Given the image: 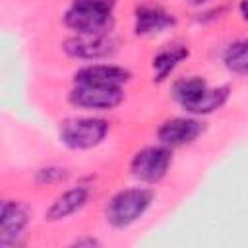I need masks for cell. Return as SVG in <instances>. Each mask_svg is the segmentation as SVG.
I'll return each instance as SVG.
<instances>
[{
	"label": "cell",
	"instance_id": "obj_17",
	"mask_svg": "<svg viewBox=\"0 0 248 248\" xmlns=\"http://www.w3.org/2000/svg\"><path fill=\"white\" fill-rule=\"evenodd\" d=\"M72 246H78V248H81V246L93 248V246H101V242H99L97 238H93V236H81V238H76V240L72 242Z\"/></svg>",
	"mask_w": 248,
	"mask_h": 248
},
{
	"label": "cell",
	"instance_id": "obj_14",
	"mask_svg": "<svg viewBox=\"0 0 248 248\" xmlns=\"http://www.w3.org/2000/svg\"><path fill=\"white\" fill-rule=\"evenodd\" d=\"M207 81L202 78V76H186V78H180L172 83V97L174 101L186 108L188 105H192L205 89H207Z\"/></svg>",
	"mask_w": 248,
	"mask_h": 248
},
{
	"label": "cell",
	"instance_id": "obj_2",
	"mask_svg": "<svg viewBox=\"0 0 248 248\" xmlns=\"http://www.w3.org/2000/svg\"><path fill=\"white\" fill-rule=\"evenodd\" d=\"M153 190L147 186H132L118 190L105 207L107 223L114 229H126L140 221L153 203Z\"/></svg>",
	"mask_w": 248,
	"mask_h": 248
},
{
	"label": "cell",
	"instance_id": "obj_10",
	"mask_svg": "<svg viewBox=\"0 0 248 248\" xmlns=\"http://www.w3.org/2000/svg\"><path fill=\"white\" fill-rule=\"evenodd\" d=\"M132 72L124 66L118 64H87L81 66L79 70H76L74 74V83H97V85H124L126 81H130Z\"/></svg>",
	"mask_w": 248,
	"mask_h": 248
},
{
	"label": "cell",
	"instance_id": "obj_15",
	"mask_svg": "<svg viewBox=\"0 0 248 248\" xmlns=\"http://www.w3.org/2000/svg\"><path fill=\"white\" fill-rule=\"evenodd\" d=\"M223 64L231 74L246 76V72H248V41L236 39L231 45H227V48L223 52Z\"/></svg>",
	"mask_w": 248,
	"mask_h": 248
},
{
	"label": "cell",
	"instance_id": "obj_8",
	"mask_svg": "<svg viewBox=\"0 0 248 248\" xmlns=\"http://www.w3.org/2000/svg\"><path fill=\"white\" fill-rule=\"evenodd\" d=\"M176 25L174 14L161 6L141 4L134 10V33L138 37H155Z\"/></svg>",
	"mask_w": 248,
	"mask_h": 248
},
{
	"label": "cell",
	"instance_id": "obj_6",
	"mask_svg": "<svg viewBox=\"0 0 248 248\" xmlns=\"http://www.w3.org/2000/svg\"><path fill=\"white\" fill-rule=\"evenodd\" d=\"M62 50L66 56L74 60L97 62V60H107L114 56L118 50V43L110 33L108 35H78L76 33L64 39Z\"/></svg>",
	"mask_w": 248,
	"mask_h": 248
},
{
	"label": "cell",
	"instance_id": "obj_9",
	"mask_svg": "<svg viewBox=\"0 0 248 248\" xmlns=\"http://www.w3.org/2000/svg\"><path fill=\"white\" fill-rule=\"evenodd\" d=\"M29 211L19 202H0V246H14L19 242L29 225Z\"/></svg>",
	"mask_w": 248,
	"mask_h": 248
},
{
	"label": "cell",
	"instance_id": "obj_1",
	"mask_svg": "<svg viewBox=\"0 0 248 248\" xmlns=\"http://www.w3.org/2000/svg\"><path fill=\"white\" fill-rule=\"evenodd\" d=\"M116 0H72L62 19L78 35H108L114 29Z\"/></svg>",
	"mask_w": 248,
	"mask_h": 248
},
{
	"label": "cell",
	"instance_id": "obj_16",
	"mask_svg": "<svg viewBox=\"0 0 248 248\" xmlns=\"http://www.w3.org/2000/svg\"><path fill=\"white\" fill-rule=\"evenodd\" d=\"M68 176H70L68 169L52 165V167L39 169L37 174H35V180H37V184H60V182L68 180Z\"/></svg>",
	"mask_w": 248,
	"mask_h": 248
},
{
	"label": "cell",
	"instance_id": "obj_4",
	"mask_svg": "<svg viewBox=\"0 0 248 248\" xmlns=\"http://www.w3.org/2000/svg\"><path fill=\"white\" fill-rule=\"evenodd\" d=\"M172 165V149L157 143L145 145L138 149L130 161V172L141 184H157L161 182Z\"/></svg>",
	"mask_w": 248,
	"mask_h": 248
},
{
	"label": "cell",
	"instance_id": "obj_13",
	"mask_svg": "<svg viewBox=\"0 0 248 248\" xmlns=\"http://www.w3.org/2000/svg\"><path fill=\"white\" fill-rule=\"evenodd\" d=\"M231 97V87L229 85H217V87H207L192 105H188L184 110L192 116H205L211 114L215 110H219L221 107L227 105Z\"/></svg>",
	"mask_w": 248,
	"mask_h": 248
},
{
	"label": "cell",
	"instance_id": "obj_12",
	"mask_svg": "<svg viewBox=\"0 0 248 248\" xmlns=\"http://www.w3.org/2000/svg\"><path fill=\"white\" fill-rule=\"evenodd\" d=\"M190 56V48L186 45L174 43L165 48H161L153 58H151V70H153V81L161 83L165 81L180 62H184Z\"/></svg>",
	"mask_w": 248,
	"mask_h": 248
},
{
	"label": "cell",
	"instance_id": "obj_3",
	"mask_svg": "<svg viewBox=\"0 0 248 248\" xmlns=\"http://www.w3.org/2000/svg\"><path fill=\"white\" fill-rule=\"evenodd\" d=\"M110 130L108 120L99 116L68 118L58 128V140L74 151H85L101 145Z\"/></svg>",
	"mask_w": 248,
	"mask_h": 248
},
{
	"label": "cell",
	"instance_id": "obj_19",
	"mask_svg": "<svg viewBox=\"0 0 248 248\" xmlns=\"http://www.w3.org/2000/svg\"><path fill=\"white\" fill-rule=\"evenodd\" d=\"M240 19L246 21V0H240Z\"/></svg>",
	"mask_w": 248,
	"mask_h": 248
},
{
	"label": "cell",
	"instance_id": "obj_7",
	"mask_svg": "<svg viewBox=\"0 0 248 248\" xmlns=\"http://www.w3.org/2000/svg\"><path fill=\"white\" fill-rule=\"evenodd\" d=\"M205 132V122H202L198 116H174L165 120L157 128V140L159 143L174 149L188 145L196 141L202 134Z\"/></svg>",
	"mask_w": 248,
	"mask_h": 248
},
{
	"label": "cell",
	"instance_id": "obj_11",
	"mask_svg": "<svg viewBox=\"0 0 248 248\" xmlns=\"http://www.w3.org/2000/svg\"><path fill=\"white\" fill-rule=\"evenodd\" d=\"M89 200V188L87 186H74L64 190L60 196H56L52 200V203L46 207L45 211V219L54 223V221H62L68 219L70 215L78 213L79 209L85 207Z\"/></svg>",
	"mask_w": 248,
	"mask_h": 248
},
{
	"label": "cell",
	"instance_id": "obj_5",
	"mask_svg": "<svg viewBox=\"0 0 248 248\" xmlns=\"http://www.w3.org/2000/svg\"><path fill=\"white\" fill-rule=\"evenodd\" d=\"M72 107L81 110H112L124 101V89L120 85H97V83H74L68 93Z\"/></svg>",
	"mask_w": 248,
	"mask_h": 248
},
{
	"label": "cell",
	"instance_id": "obj_18",
	"mask_svg": "<svg viewBox=\"0 0 248 248\" xmlns=\"http://www.w3.org/2000/svg\"><path fill=\"white\" fill-rule=\"evenodd\" d=\"M207 2H211V0H186V4L192 6V8H200V6L207 4Z\"/></svg>",
	"mask_w": 248,
	"mask_h": 248
}]
</instances>
